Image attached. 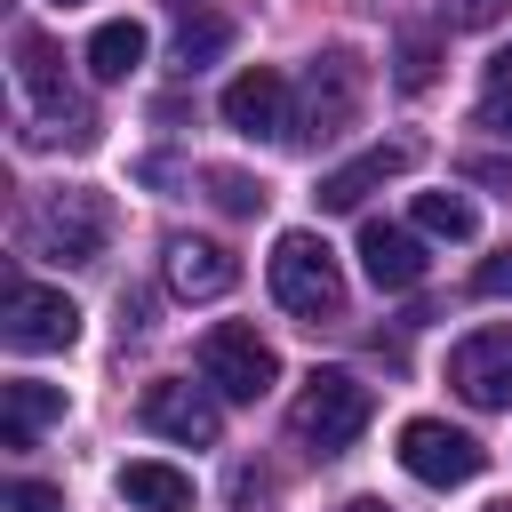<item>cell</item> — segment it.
<instances>
[{
  "mask_svg": "<svg viewBox=\"0 0 512 512\" xmlns=\"http://www.w3.org/2000/svg\"><path fill=\"white\" fill-rule=\"evenodd\" d=\"M504 8H512V0H448V24H464V32H488V24H504Z\"/></svg>",
  "mask_w": 512,
  "mask_h": 512,
  "instance_id": "21",
  "label": "cell"
},
{
  "mask_svg": "<svg viewBox=\"0 0 512 512\" xmlns=\"http://www.w3.org/2000/svg\"><path fill=\"white\" fill-rule=\"evenodd\" d=\"M424 264H432V256H424V240H416V232H400V224H384V216H368V224H360V272H368L384 296L416 288V280H424Z\"/></svg>",
  "mask_w": 512,
  "mask_h": 512,
  "instance_id": "10",
  "label": "cell"
},
{
  "mask_svg": "<svg viewBox=\"0 0 512 512\" xmlns=\"http://www.w3.org/2000/svg\"><path fill=\"white\" fill-rule=\"evenodd\" d=\"M224 128L240 136H296V96L272 64H248L232 88H224Z\"/></svg>",
  "mask_w": 512,
  "mask_h": 512,
  "instance_id": "8",
  "label": "cell"
},
{
  "mask_svg": "<svg viewBox=\"0 0 512 512\" xmlns=\"http://www.w3.org/2000/svg\"><path fill=\"white\" fill-rule=\"evenodd\" d=\"M64 8H72V0H64Z\"/></svg>",
  "mask_w": 512,
  "mask_h": 512,
  "instance_id": "28",
  "label": "cell"
},
{
  "mask_svg": "<svg viewBox=\"0 0 512 512\" xmlns=\"http://www.w3.org/2000/svg\"><path fill=\"white\" fill-rule=\"evenodd\" d=\"M408 168H416V144H368L360 160H344V168L320 176V208H360L384 176H408Z\"/></svg>",
  "mask_w": 512,
  "mask_h": 512,
  "instance_id": "11",
  "label": "cell"
},
{
  "mask_svg": "<svg viewBox=\"0 0 512 512\" xmlns=\"http://www.w3.org/2000/svg\"><path fill=\"white\" fill-rule=\"evenodd\" d=\"M232 280H240V264H232V248H216V240H168V288H176L184 304H208V296H232Z\"/></svg>",
  "mask_w": 512,
  "mask_h": 512,
  "instance_id": "12",
  "label": "cell"
},
{
  "mask_svg": "<svg viewBox=\"0 0 512 512\" xmlns=\"http://www.w3.org/2000/svg\"><path fill=\"white\" fill-rule=\"evenodd\" d=\"M488 512H512V504H488Z\"/></svg>",
  "mask_w": 512,
  "mask_h": 512,
  "instance_id": "27",
  "label": "cell"
},
{
  "mask_svg": "<svg viewBox=\"0 0 512 512\" xmlns=\"http://www.w3.org/2000/svg\"><path fill=\"white\" fill-rule=\"evenodd\" d=\"M448 384L472 408H512V328H472L448 352Z\"/></svg>",
  "mask_w": 512,
  "mask_h": 512,
  "instance_id": "7",
  "label": "cell"
},
{
  "mask_svg": "<svg viewBox=\"0 0 512 512\" xmlns=\"http://www.w3.org/2000/svg\"><path fill=\"white\" fill-rule=\"evenodd\" d=\"M416 232H432V240H472L480 216H472L464 192H416Z\"/></svg>",
  "mask_w": 512,
  "mask_h": 512,
  "instance_id": "18",
  "label": "cell"
},
{
  "mask_svg": "<svg viewBox=\"0 0 512 512\" xmlns=\"http://www.w3.org/2000/svg\"><path fill=\"white\" fill-rule=\"evenodd\" d=\"M112 240V208L96 192H40L24 208V248L32 256H56V264H96Z\"/></svg>",
  "mask_w": 512,
  "mask_h": 512,
  "instance_id": "2",
  "label": "cell"
},
{
  "mask_svg": "<svg viewBox=\"0 0 512 512\" xmlns=\"http://www.w3.org/2000/svg\"><path fill=\"white\" fill-rule=\"evenodd\" d=\"M368 416H376V392H368L352 368H312L304 392H296V408H288V432H296L312 456H344V448L368 432Z\"/></svg>",
  "mask_w": 512,
  "mask_h": 512,
  "instance_id": "1",
  "label": "cell"
},
{
  "mask_svg": "<svg viewBox=\"0 0 512 512\" xmlns=\"http://www.w3.org/2000/svg\"><path fill=\"white\" fill-rule=\"evenodd\" d=\"M224 40H232V24H224V16H208V8L192 16V8H184V16H176V72L216 64V56H224Z\"/></svg>",
  "mask_w": 512,
  "mask_h": 512,
  "instance_id": "17",
  "label": "cell"
},
{
  "mask_svg": "<svg viewBox=\"0 0 512 512\" xmlns=\"http://www.w3.org/2000/svg\"><path fill=\"white\" fill-rule=\"evenodd\" d=\"M200 376L224 392V400H264L280 384V352L248 328V320H216L200 336Z\"/></svg>",
  "mask_w": 512,
  "mask_h": 512,
  "instance_id": "5",
  "label": "cell"
},
{
  "mask_svg": "<svg viewBox=\"0 0 512 512\" xmlns=\"http://www.w3.org/2000/svg\"><path fill=\"white\" fill-rule=\"evenodd\" d=\"M464 176H480V184H512V160H464Z\"/></svg>",
  "mask_w": 512,
  "mask_h": 512,
  "instance_id": "24",
  "label": "cell"
},
{
  "mask_svg": "<svg viewBox=\"0 0 512 512\" xmlns=\"http://www.w3.org/2000/svg\"><path fill=\"white\" fill-rule=\"evenodd\" d=\"M16 80H24V96H32V104H48V112H72L64 64H56V48H48L40 32H24V40H16Z\"/></svg>",
  "mask_w": 512,
  "mask_h": 512,
  "instance_id": "16",
  "label": "cell"
},
{
  "mask_svg": "<svg viewBox=\"0 0 512 512\" xmlns=\"http://www.w3.org/2000/svg\"><path fill=\"white\" fill-rule=\"evenodd\" d=\"M200 184H208V200H216L224 216H256V208L272 200V192L248 176V168H200Z\"/></svg>",
  "mask_w": 512,
  "mask_h": 512,
  "instance_id": "19",
  "label": "cell"
},
{
  "mask_svg": "<svg viewBox=\"0 0 512 512\" xmlns=\"http://www.w3.org/2000/svg\"><path fill=\"white\" fill-rule=\"evenodd\" d=\"M120 496L144 504V512H192V472H176L160 456H136V464H120Z\"/></svg>",
  "mask_w": 512,
  "mask_h": 512,
  "instance_id": "14",
  "label": "cell"
},
{
  "mask_svg": "<svg viewBox=\"0 0 512 512\" xmlns=\"http://www.w3.org/2000/svg\"><path fill=\"white\" fill-rule=\"evenodd\" d=\"M424 80H432V48L408 40V48H400V88H424Z\"/></svg>",
  "mask_w": 512,
  "mask_h": 512,
  "instance_id": "23",
  "label": "cell"
},
{
  "mask_svg": "<svg viewBox=\"0 0 512 512\" xmlns=\"http://www.w3.org/2000/svg\"><path fill=\"white\" fill-rule=\"evenodd\" d=\"M400 464H408L424 488H464V480H480L488 448H480L472 432L440 424V416H416V424H400Z\"/></svg>",
  "mask_w": 512,
  "mask_h": 512,
  "instance_id": "6",
  "label": "cell"
},
{
  "mask_svg": "<svg viewBox=\"0 0 512 512\" xmlns=\"http://www.w3.org/2000/svg\"><path fill=\"white\" fill-rule=\"evenodd\" d=\"M0 440L8 448H32V432L40 424H64V384H40V376H16L8 392H0Z\"/></svg>",
  "mask_w": 512,
  "mask_h": 512,
  "instance_id": "13",
  "label": "cell"
},
{
  "mask_svg": "<svg viewBox=\"0 0 512 512\" xmlns=\"http://www.w3.org/2000/svg\"><path fill=\"white\" fill-rule=\"evenodd\" d=\"M136 64H144V24L136 16H112V24L88 32V72L96 80H128Z\"/></svg>",
  "mask_w": 512,
  "mask_h": 512,
  "instance_id": "15",
  "label": "cell"
},
{
  "mask_svg": "<svg viewBox=\"0 0 512 512\" xmlns=\"http://www.w3.org/2000/svg\"><path fill=\"white\" fill-rule=\"evenodd\" d=\"M152 432H168V440H184V448H216V432H224V416H216V400L200 392V384H144V408H136Z\"/></svg>",
  "mask_w": 512,
  "mask_h": 512,
  "instance_id": "9",
  "label": "cell"
},
{
  "mask_svg": "<svg viewBox=\"0 0 512 512\" xmlns=\"http://www.w3.org/2000/svg\"><path fill=\"white\" fill-rule=\"evenodd\" d=\"M344 512H384V504H376V496H352V504H344Z\"/></svg>",
  "mask_w": 512,
  "mask_h": 512,
  "instance_id": "26",
  "label": "cell"
},
{
  "mask_svg": "<svg viewBox=\"0 0 512 512\" xmlns=\"http://www.w3.org/2000/svg\"><path fill=\"white\" fill-rule=\"evenodd\" d=\"M0 336L16 352H72L80 344V304L64 288H40V280H8L0 288Z\"/></svg>",
  "mask_w": 512,
  "mask_h": 512,
  "instance_id": "4",
  "label": "cell"
},
{
  "mask_svg": "<svg viewBox=\"0 0 512 512\" xmlns=\"http://www.w3.org/2000/svg\"><path fill=\"white\" fill-rule=\"evenodd\" d=\"M488 128H504V136H512V88H496V96H488Z\"/></svg>",
  "mask_w": 512,
  "mask_h": 512,
  "instance_id": "25",
  "label": "cell"
},
{
  "mask_svg": "<svg viewBox=\"0 0 512 512\" xmlns=\"http://www.w3.org/2000/svg\"><path fill=\"white\" fill-rule=\"evenodd\" d=\"M272 296L296 320H328L344 304V272H336V256H328L320 232H280L272 240Z\"/></svg>",
  "mask_w": 512,
  "mask_h": 512,
  "instance_id": "3",
  "label": "cell"
},
{
  "mask_svg": "<svg viewBox=\"0 0 512 512\" xmlns=\"http://www.w3.org/2000/svg\"><path fill=\"white\" fill-rule=\"evenodd\" d=\"M8 512H64V488H48V480H16V488H8Z\"/></svg>",
  "mask_w": 512,
  "mask_h": 512,
  "instance_id": "20",
  "label": "cell"
},
{
  "mask_svg": "<svg viewBox=\"0 0 512 512\" xmlns=\"http://www.w3.org/2000/svg\"><path fill=\"white\" fill-rule=\"evenodd\" d=\"M472 296H512V256H488L472 272Z\"/></svg>",
  "mask_w": 512,
  "mask_h": 512,
  "instance_id": "22",
  "label": "cell"
}]
</instances>
